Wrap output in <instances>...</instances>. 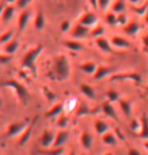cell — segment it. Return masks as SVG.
<instances>
[{
    "label": "cell",
    "mask_w": 148,
    "mask_h": 155,
    "mask_svg": "<svg viewBox=\"0 0 148 155\" xmlns=\"http://www.w3.org/2000/svg\"><path fill=\"white\" fill-rule=\"evenodd\" d=\"M0 155H1V154H0Z\"/></svg>",
    "instance_id": "59"
},
{
    "label": "cell",
    "mask_w": 148,
    "mask_h": 155,
    "mask_svg": "<svg viewBox=\"0 0 148 155\" xmlns=\"http://www.w3.org/2000/svg\"><path fill=\"white\" fill-rule=\"evenodd\" d=\"M19 48V42L17 40H11L4 46V53L8 55H13L16 53Z\"/></svg>",
    "instance_id": "23"
},
{
    "label": "cell",
    "mask_w": 148,
    "mask_h": 155,
    "mask_svg": "<svg viewBox=\"0 0 148 155\" xmlns=\"http://www.w3.org/2000/svg\"><path fill=\"white\" fill-rule=\"evenodd\" d=\"M28 126V120L25 121H20V122H15V123H12V124L9 125L8 127L7 131H6V137H15L19 134H22V132L25 130Z\"/></svg>",
    "instance_id": "5"
},
{
    "label": "cell",
    "mask_w": 148,
    "mask_h": 155,
    "mask_svg": "<svg viewBox=\"0 0 148 155\" xmlns=\"http://www.w3.org/2000/svg\"><path fill=\"white\" fill-rule=\"evenodd\" d=\"M77 107V99L76 97H71L69 98L66 104H64V109H66L69 112H71L72 110H76Z\"/></svg>",
    "instance_id": "38"
},
{
    "label": "cell",
    "mask_w": 148,
    "mask_h": 155,
    "mask_svg": "<svg viewBox=\"0 0 148 155\" xmlns=\"http://www.w3.org/2000/svg\"><path fill=\"white\" fill-rule=\"evenodd\" d=\"M128 22H129L128 21V17H127V15L124 12L118 14V25L125 27V25H126Z\"/></svg>",
    "instance_id": "41"
},
{
    "label": "cell",
    "mask_w": 148,
    "mask_h": 155,
    "mask_svg": "<svg viewBox=\"0 0 148 155\" xmlns=\"http://www.w3.org/2000/svg\"><path fill=\"white\" fill-rule=\"evenodd\" d=\"M64 46L72 52H81L83 51V44L78 40H67L64 42Z\"/></svg>",
    "instance_id": "20"
},
{
    "label": "cell",
    "mask_w": 148,
    "mask_h": 155,
    "mask_svg": "<svg viewBox=\"0 0 148 155\" xmlns=\"http://www.w3.org/2000/svg\"><path fill=\"white\" fill-rule=\"evenodd\" d=\"M107 97H108V101L114 104L116 101H119V99L121 98V95L117 90L115 89H109L107 91Z\"/></svg>",
    "instance_id": "35"
},
{
    "label": "cell",
    "mask_w": 148,
    "mask_h": 155,
    "mask_svg": "<svg viewBox=\"0 0 148 155\" xmlns=\"http://www.w3.org/2000/svg\"><path fill=\"white\" fill-rule=\"evenodd\" d=\"M68 138H69V133L67 131L61 130L60 132H58L56 137H55V140H54V143H53V145H52V147L53 148L62 147V146L67 142Z\"/></svg>",
    "instance_id": "16"
},
{
    "label": "cell",
    "mask_w": 148,
    "mask_h": 155,
    "mask_svg": "<svg viewBox=\"0 0 148 155\" xmlns=\"http://www.w3.org/2000/svg\"><path fill=\"white\" fill-rule=\"evenodd\" d=\"M44 45H38L35 48L28 50L25 56L22 57L20 66L22 69H28L33 73L34 76H37L38 70H37V60L41 56V54L44 51Z\"/></svg>",
    "instance_id": "2"
},
{
    "label": "cell",
    "mask_w": 148,
    "mask_h": 155,
    "mask_svg": "<svg viewBox=\"0 0 148 155\" xmlns=\"http://www.w3.org/2000/svg\"><path fill=\"white\" fill-rule=\"evenodd\" d=\"M97 21H98V16L97 15V13L91 12V11L85 12L79 19V23L88 28L95 27L97 25Z\"/></svg>",
    "instance_id": "7"
},
{
    "label": "cell",
    "mask_w": 148,
    "mask_h": 155,
    "mask_svg": "<svg viewBox=\"0 0 148 155\" xmlns=\"http://www.w3.org/2000/svg\"><path fill=\"white\" fill-rule=\"evenodd\" d=\"M45 152L51 155H61V153L63 152V149L62 147H58V148H53L51 151H45Z\"/></svg>",
    "instance_id": "45"
},
{
    "label": "cell",
    "mask_w": 148,
    "mask_h": 155,
    "mask_svg": "<svg viewBox=\"0 0 148 155\" xmlns=\"http://www.w3.org/2000/svg\"><path fill=\"white\" fill-rule=\"evenodd\" d=\"M5 2H0V17H1V15H2V12H3V10H4V7H5Z\"/></svg>",
    "instance_id": "50"
},
{
    "label": "cell",
    "mask_w": 148,
    "mask_h": 155,
    "mask_svg": "<svg viewBox=\"0 0 148 155\" xmlns=\"http://www.w3.org/2000/svg\"><path fill=\"white\" fill-rule=\"evenodd\" d=\"M34 25H35V28H36V30H38V31L44 30V28L46 25V18H45V15L42 10H39L37 12L36 16H35Z\"/></svg>",
    "instance_id": "21"
},
{
    "label": "cell",
    "mask_w": 148,
    "mask_h": 155,
    "mask_svg": "<svg viewBox=\"0 0 148 155\" xmlns=\"http://www.w3.org/2000/svg\"><path fill=\"white\" fill-rule=\"evenodd\" d=\"M119 104H120V107L122 112L124 113V115L130 118L132 116V102L128 99L120 98L119 99Z\"/></svg>",
    "instance_id": "22"
},
{
    "label": "cell",
    "mask_w": 148,
    "mask_h": 155,
    "mask_svg": "<svg viewBox=\"0 0 148 155\" xmlns=\"http://www.w3.org/2000/svg\"><path fill=\"white\" fill-rule=\"evenodd\" d=\"M94 129L98 135H104V133H107L109 131V125L106 122L101 121V120H95Z\"/></svg>",
    "instance_id": "28"
},
{
    "label": "cell",
    "mask_w": 148,
    "mask_h": 155,
    "mask_svg": "<svg viewBox=\"0 0 148 155\" xmlns=\"http://www.w3.org/2000/svg\"><path fill=\"white\" fill-rule=\"evenodd\" d=\"M74 1H75V2H78V0H74Z\"/></svg>",
    "instance_id": "58"
},
{
    "label": "cell",
    "mask_w": 148,
    "mask_h": 155,
    "mask_svg": "<svg viewBox=\"0 0 148 155\" xmlns=\"http://www.w3.org/2000/svg\"><path fill=\"white\" fill-rule=\"evenodd\" d=\"M90 28L88 27H85V25H81V23L78 22L77 25H75L71 31V37L73 38L74 40H83L85 38H87L88 36H90Z\"/></svg>",
    "instance_id": "6"
},
{
    "label": "cell",
    "mask_w": 148,
    "mask_h": 155,
    "mask_svg": "<svg viewBox=\"0 0 148 155\" xmlns=\"http://www.w3.org/2000/svg\"><path fill=\"white\" fill-rule=\"evenodd\" d=\"M144 147L147 149V151H148V141H146V142H144Z\"/></svg>",
    "instance_id": "54"
},
{
    "label": "cell",
    "mask_w": 148,
    "mask_h": 155,
    "mask_svg": "<svg viewBox=\"0 0 148 155\" xmlns=\"http://www.w3.org/2000/svg\"><path fill=\"white\" fill-rule=\"evenodd\" d=\"M130 127H131V130L136 132V131H138L139 129L141 128V123H139L138 120L136 119H133L132 122H131V125H130Z\"/></svg>",
    "instance_id": "44"
},
{
    "label": "cell",
    "mask_w": 148,
    "mask_h": 155,
    "mask_svg": "<svg viewBox=\"0 0 148 155\" xmlns=\"http://www.w3.org/2000/svg\"><path fill=\"white\" fill-rule=\"evenodd\" d=\"M104 155H114V154H113L112 152H108V153H106Z\"/></svg>",
    "instance_id": "55"
},
{
    "label": "cell",
    "mask_w": 148,
    "mask_h": 155,
    "mask_svg": "<svg viewBox=\"0 0 148 155\" xmlns=\"http://www.w3.org/2000/svg\"><path fill=\"white\" fill-rule=\"evenodd\" d=\"M68 123H69V118L67 116L63 115V114H61L59 119H58V122H57V125L58 127L61 128V129H64L68 126Z\"/></svg>",
    "instance_id": "39"
},
{
    "label": "cell",
    "mask_w": 148,
    "mask_h": 155,
    "mask_svg": "<svg viewBox=\"0 0 148 155\" xmlns=\"http://www.w3.org/2000/svg\"><path fill=\"white\" fill-rule=\"evenodd\" d=\"M125 10H126V3L124 0H116L112 4V11L116 14L123 13L125 12Z\"/></svg>",
    "instance_id": "29"
},
{
    "label": "cell",
    "mask_w": 148,
    "mask_h": 155,
    "mask_svg": "<svg viewBox=\"0 0 148 155\" xmlns=\"http://www.w3.org/2000/svg\"><path fill=\"white\" fill-rule=\"evenodd\" d=\"M12 37H13L12 30L5 31L4 33H2L0 35V45H5V44H7L9 41L12 40Z\"/></svg>",
    "instance_id": "34"
},
{
    "label": "cell",
    "mask_w": 148,
    "mask_h": 155,
    "mask_svg": "<svg viewBox=\"0 0 148 155\" xmlns=\"http://www.w3.org/2000/svg\"><path fill=\"white\" fill-rule=\"evenodd\" d=\"M111 44L113 47L118 49H122V50H128L132 48V44L131 42H129L127 39H125L123 37L120 36H114L111 39Z\"/></svg>",
    "instance_id": "11"
},
{
    "label": "cell",
    "mask_w": 148,
    "mask_h": 155,
    "mask_svg": "<svg viewBox=\"0 0 148 155\" xmlns=\"http://www.w3.org/2000/svg\"><path fill=\"white\" fill-rule=\"evenodd\" d=\"M95 44H97V48L100 49L103 53H106V54H114L115 53L111 42H110L108 39H106V38L100 37V38H97V39H95Z\"/></svg>",
    "instance_id": "10"
},
{
    "label": "cell",
    "mask_w": 148,
    "mask_h": 155,
    "mask_svg": "<svg viewBox=\"0 0 148 155\" xmlns=\"http://www.w3.org/2000/svg\"><path fill=\"white\" fill-rule=\"evenodd\" d=\"M144 21L148 25V11H147L146 13H145V15H144Z\"/></svg>",
    "instance_id": "52"
},
{
    "label": "cell",
    "mask_w": 148,
    "mask_h": 155,
    "mask_svg": "<svg viewBox=\"0 0 148 155\" xmlns=\"http://www.w3.org/2000/svg\"><path fill=\"white\" fill-rule=\"evenodd\" d=\"M31 17V11L28 9H24L20 12L19 16H18V20H17V30H18L19 33H22L27 25L30 22V19Z\"/></svg>",
    "instance_id": "9"
},
{
    "label": "cell",
    "mask_w": 148,
    "mask_h": 155,
    "mask_svg": "<svg viewBox=\"0 0 148 155\" xmlns=\"http://www.w3.org/2000/svg\"><path fill=\"white\" fill-rule=\"evenodd\" d=\"M101 110H103V113L107 117H109V118L115 120V121H118L119 120L117 112H116V110H115V107L113 106L112 102H110V101L104 102V104H101Z\"/></svg>",
    "instance_id": "15"
},
{
    "label": "cell",
    "mask_w": 148,
    "mask_h": 155,
    "mask_svg": "<svg viewBox=\"0 0 148 155\" xmlns=\"http://www.w3.org/2000/svg\"><path fill=\"white\" fill-rule=\"evenodd\" d=\"M88 2L94 9H98V0H88Z\"/></svg>",
    "instance_id": "48"
},
{
    "label": "cell",
    "mask_w": 148,
    "mask_h": 155,
    "mask_svg": "<svg viewBox=\"0 0 148 155\" xmlns=\"http://www.w3.org/2000/svg\"><path fill=\"white\" fill-rule=\"evenodd\" d=\"M2 85L7 86V87H9V88L13 89L16 93L17 97L24 102V104H27L28 102V98H30V93H28V90L27 89V87H25L24 84H21L15 79H8V80L3 81Z\"/></svg>",
    "instance_id": "3"
},
{
    "label": "cell",
    "mask_w": 148,
    "mask_h": 155,
    "mask_svg": "<svg viewBox=\"0 0 148 155\" xmlns=\"http://www.w3.org/2000/svg\"><path fill=\"white\" fill-rule=\"evenodd\" d=\"M79 89H80V91L82 92V94L85 95L88 99L94 101V99H95V97H97L94 88L87 83H81L79 86Z\"/></svg>",
    "instance_id": "19"
},
{
    "label": "cell",
    "mask_w": 148,
    "mask_h": 155,
    "mask_svg": "<svg viewBox=\"0 0 148 155\" xmlns=\"http://www.w3.org/2000/svg\"><path fill=\"white\" fill-rule=\"evenodd\" d=\"M104 33H106V30L101 25H97L95 27H94L90 30V37H92L94 39H97L100 37H103Z\"/></svg>",
    "instance_id": "31"
},
{
    "label": "cell",
    "mask_w": 148,
    "mask_h": 155,
    "mask_svg": "<svg viewBox=\"0 0 148 155\" xmlns=\"http://www.w3.org/2000/svg\"><path fill=\"white\" fill-rule=\"evenodd\" d=\"M60 28H61V31H62L63 33H66V31H68L71 28L70 20H64V21L61 23V27Z\"/></svg>",
    "instance_id": "43"
},
{
    "label": "cell",
    "mask_w": 148,
    "mask_h": 155,
    "mask_svg": "<svg viewBox=\"0 0 148 155\" xmlns=\"http://www.w3.org/2000/svg\"><path fill=\"white\" fill-rule=\"evenodd\" d=\"M90 114H92V110L85 102H81L79 106H77L76 110H75V116L77 118H81V117L90 115Z\"/></svg>",
    "instance_id": "24"
},
{
    "label": "cell",
    "mask_w": 148,
    "mask_h": 155,
    "mask_svg": "<svg viewBox=\"0 0 148 155\" xmlns=\"http://www.w3.org/2000/svg\"><path fill=\"white\" fill-rule=\"evenodd\" d=\"M142 44H143L144 49L146 50V51H148V34L145 35V36H143V38H142Z\"/></svg>",
    "instance_id": "47"
},
{
    "label": "cell",
    "mask_w": 148,
    "mask_h": 155,
    "mask_svg": "<svg viewBox=\"0 0 148 155\" xmlns=\"http://www.w3.org/2000/svg\"><path fill=\"white\" fill-rule=\"evenodd\" d=\"M55 137H56V134H55L53 131L45 130L42 137H41V144L45 148L52 147V145H53V143H54V140H55Z\"/></svg>",
    "instance_id": "13"
},
{
    "label": "cell",
    "mask_w": 148,
    "mask_h": 155,
    "mask_svg": "<svg viewBox=\"0 0 148 155\" xmlns=\"http://www.w3.org/2000/svg\"><path fill=\"white\" fill-rule=\"evenodd\" d=\"M52 69L56 79L59 81L67 80L71 74L70 62L65 55H58L54 58Z\"/></svg>",
    "instance_id": "1"
},
{
    "label": "cell",
    "mask_w": 148,
    "mask_h": 155,
    "mask_svg": "<svg viewBox=\"0 0 148 155\" xmlns=\"http://www.w3.org/2000/svg\"><path fill=\"white\" fill-rule=\"evenodd\" d=\"M13 59L12 55H8L6 53L0 54V64H7Z\"/></svg>",
    "instance_id": "42"
},
{
    "label": "cell",
    "mask_w": 148,
    "mask_h": 155,
    "mask_svg": "<svg viewBox=\"0 0 148 155\" xmlns=\"http://www.w3.org/2000/svg\"><path fill=\"white\" fill-rule=\"evenodd\" d=\"M128 1H129L132 5H134V6H137V5H140V4L143 3L145 0H128Z\"/></svg>",
    "instance_id": "49"
},
{
    "label": "cell",
    "mask_w": 148,
    "mask_h": 155,
    "mask_svg": "<svg viewBox=\"0 0 148 155\" xmlns=\"http://www.w3.org/2000/svg\"><path fill=\"white\" fill-rule=\"evenodd\" d=\"M80 141H81V144H82V146L85 149L89 150V149L91 148V146H92V137L88 132H86V131L82 132V134H81V136H80Z\"/></svg>",
    "instance_id": "27"
},
{
    "label": "cell",
    "mask_w": 148,
    "mask_h": 155,
    "mask_svg": "<svg viewBox=\"0 0 148 155\" xmlns=\"http://www.w3.org/2000/svg\"><path fill=\"white\" fill-rule=\"evenodd\" d=\"M14 13H15V7L13 6V4H6L1 15L2 22L7 23L11 21V19H12L14 16Z\"/></svg>",
    "instance_id": "18"
},
{
    "label": "cell",
    "mask_w": 148,
    "mask_h": 155,
    "mask_svg": "<svg viewBox=\"0 0 148 155\" xmlns=\"http://www.w3.org/2000/svg\"><path fill=\"white\" fill-rule=\"evenodd\" d=\"M63 110H64V104L58 102V104H55L54 106L45 114V116H46V118H48V119L56 118V117L60 116L61 114H63Z\"/></svg>",
    "instance_id": "17"
},
{
    "label": "cell",
    "mask_w": 148,
    "mask_h": 155,
    "mask_svg": "<svg viewBox=\"0 0 148 155\" xmlns=\"http://www.w3.org/2000/svg\"><path fill=\"white\" fill-rule=\"evenodd\" d=\"M146 91H147V93H148V86H147V88H146Z\"/></svg>",
    "instance_id": "57"
},
{
    "label": "cell",
    "mask_w": 148,
    "mask_h": 155,
    "mask_svg": "<svg viewBox=\"0 0 148 155\" xmlns=\"http://www.w3.org/2000/svg\"><path fill=\"white\" fill-rule=\"evenodd\" d=\"M103 142L109 146H115L118 143V139L116 138V136L114 134L110 133L108 131V132L104 133L103 135Z\"/></svg>",
    "instance_id": "30"
},
{
    "label": "cell",
    "mask_w": 148,
    "mask_h": 155,
    "mask_svg": "<svg viewBox=\"0 0 148 155\" xmlns=\"http://www.w3.org/2000/svg\"><path fill=\"white\" fill-rule=\"evenodd\" d=\"M111 81H124V80H130L135 82L136 84H139L142 82L141 75L137 72H126V73H119V74H114L110 78Z\"/></svg>",
    "instance_id": "4"
},
{
    "label": "cell",
    "mask_w": 148,
    "mask_h": 155,
    "mask_svg": "<svg viewBox=\"0 0 148 155\" xmlns=\"http://www.w3.org/2000/svg\"><path fill=\"white\" fill-rule=\"evenodd\" d=\"M97 68V65L94 62H84L79 65V69L86 74L94 75L95 70Z\"/></svg>",
    "instance_id": "26"
},
{
    "label": "cell",
    "mask_w": 148,
    "mask_h": 155,
    "mask_svg": "<svg viewBox=\"0 0 148 155\" xmlns=\"http://www.w3.org/2000/svg\"><path fill=\"white\" fill-rule=\"evenodd\" d=\"M68 155H76V152H75L74 149H72V150L69 152V154Z\"/></svg>",
    "instance_id": "53"
},
{
    "label": "cell",
    "mask_w": 148,
    "mask_h": 155,
    "mask_svg": "<svg viewBox=\"0 0 148 155\" xmlns=\"http://www.w3.org/2000/svg\"><path fill=\"white\" fill-rule=\"evenodd\" d=\"M134 10V12L136 14H138L139 16H144L145 13L148 11V0L144 1L143 3L140 5H137V6H133L132 8Z\"/></svg>",
    "instance_id": "32"
},
{
    "label": "cell",
    "mask_w": 148,
    "mask_h": 155,
    "mask_svg": "<svg viewBox=\"0 0 148 155\" xmlns=\"http://www.w3.org/2000/svg\"><path fill=\"white\" fill-rule=\"evenodd\" d=\"M112 73H113V69L111 67L100 65V66H97L94 74L92 75V78H94V80H101V79H104V78H106L107 76L111 75Z\"/></svg>",
    "instance_id": "14"
},
{
    "label": "cell",
    "mask_w": 148,
    "mask_h": 155,
    "mask_svg": "<svg viewBox=\"0 0 148 155\" xmlns=\"http://www.w3.org/2000/svg\"><path fill=\"white\" fill-rule=\"evenodd\" d=\"M3 2H5V4H13L16 2V0H2Z\"/></svg>",
    "instance_id": "51"
},
{
    "label": "cell",
    "mask_w": 148,
    "mask_h": 155,
    "mask_svg": "<svg viewBox=\"0 0 148 155\" xmlns=\"http://www.w3.org/2000/svg\"><path fill=\"white\" fill-rule=\"evenodd\" d=\"M128 155H141V152L139 151L138 149L132 147L128 150Z\"/></svg>",
    "instance_id": "46"
},
{
    "label": "cell",
    "mask_w": 148,
    "mask_h": 155,
    "mask_svg": "<svg viewBox=\"0 0 148 155\" xmlns=\"http://www.w3.org/2000/svg\"><path fill=\"white\" fill-rule=\"evenodd\" d=\"M141 31V25L136 20L130 21L123 27V31L129 37H136Z\"/></svg>",
    "instance_id": "12"
},
{
    "label": "cell",
    "mask_w": 148,
    "mask_h": 155,
    "mask_svg": "<svg viewBox=\"0 0 148 155\" xmlns=\"http://www.w3.org/2000/svg\"><path fill=\"white\" fill-rule=\"evenodd\" d=\"M112 4L113 0H98V9L101 12H104L110 6H112Z\"/></svg>",
    "instance_id": "37"
},
{
    "label": "cell",
    "mask_w": 148,
    "mask_h": 155,
    "mask_svg": "<svg viewBox=\"0 0 148 155\" xmlns=\"http://www.w3.org/2000/svg\"><path fill=\"white\" fill-rule=\"evenodd\" d=\"M33 0H16V7L18 8L20 10H24V9H27V7L30 5Z\"/></svg>",
    "instance_id": "40"
},
{
    "label": "cell",
    "mask_w": 148,
    "mask_h": 155,
    "mask_svg": "<svg viewBox=\"0 0 148 155\" xmlns=\"http://www.w3.org/2000/svg\"><path fill=\"white\" fill-rule=\"evenodd\" d=\"M38 119H39V117H35L31 124H28V127L25 128V130L24 131V132H22L21 136H20L19 141H18V145L19 146H24L25 143H27L28 140H30L31 134H33V132H34V129H35V127H36Z\"/></svg>",
    "instance_id": "8"
},
{
    "label": "cell",
    "mask_w": 148,
    "mask_h": 155,
    "mask_svg": "<svg viewBox=\"0 0 148 155\" xmlns=\"http://www.w3.org/2000/svg\"><path fill=\"white\" fill-rule=\"evenodd\" d=\"M139 137L141 139H148V118L146 114H143L141 118V130L139 132Z\"/></svg>",
    "instance_id": "25"
},
{
    "label": "cell",
    "mask_w": 148,
    "mask_h": 155,
    "mask_svg": "<svg viewBox=\"0 0 148 155\" xmlns=\"http://www.w3.org/2000/svg\"><path fill=\"white\" fill-rule=\"evenodd\" d=\"M43 93H44V95L46 96V98L48 99V101L49 102H52V101H56V98H57V95H56V93L53 92L52 90L49 88V87L47 86H43Z\"/></svg>",
    "instance_id": "36"
},
{
    "label": "cell",
    "mask_w": 148,
    "mask_h": 155,
    "mask_svg": "<svg viewBox=\"0 0 148 155\" xmlns=\"http://www.w3.org/2000/svg\"><path fill=\"white\" fill-rule=\"evenodd\" d=\"M106 22L108 23L109 25H112V27H115V25H118V14H116L113 11H110L106 14Z\"/></svg>",
    "instance_id": "33"
},
{
    "label": "cell",
    "mask_w": 148,
    "mask_h": 155,
    "mask_svg": "<svg viewBox=\"0 0 148 155\" xmlns=\"http://www.w3.org/2000/svg\"><path fill=\"white\" fill-rule=\"evenodd\" d=\"M2 104V98H1V96H0V106Z\"/></svg>",
    "instance_id": "56"
}]
</instances>
